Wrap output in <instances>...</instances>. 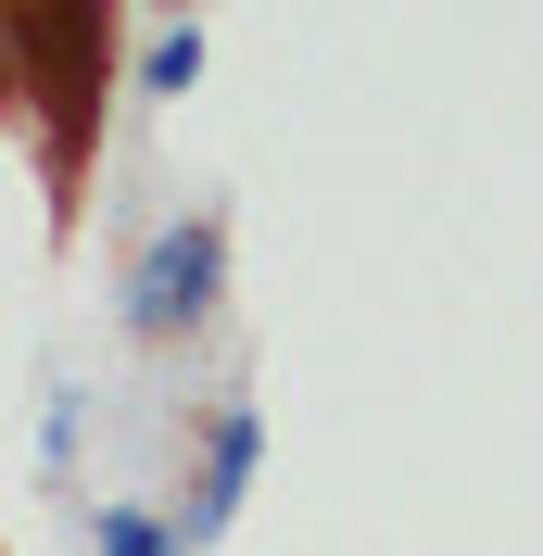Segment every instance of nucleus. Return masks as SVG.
Listing matches in <instances>:
<instances>
[{
	"label": "nucleus",
	"instance_id": "2",
	"mask_svg": "<svg viewBox=\"0 0 543 556\" xmlns=\"http://www.w3.org/2000/svg\"><path fill=\"white\" fill-rule=\"evenodd\" d=\"M253 455H266V417L240 405H215V443H203V493H190V544H215V531L240 519V493H253Z\"/></svg>",
	"mask_w": 543,
	"mask_h": 556
},
{
	"label": "nucleus",
	"instance_id": "4",
	"mask_svg": "<svg viewBox=\"0 0 543 556\" xmlns=\"http://www.w3.org/2000/svg\"><path fill=\"white\" fill-rule=\"evenodd\" d=\"M190 76H203V26H165L152 64H139V89H190Z\"/></svg>",
	"mask_w": 543,
	"mask_h": 556
},
{
	"label": "nucleus",
	"instance_id": "1",
	"mask_svg": "<svg viewBox=\"0 0 543 556\" xmlns=\"http://www.w3.org/2000/svg\"><path fill=\"white\" fill-rule=\"evenodd\" d=\"M215 278H228V228H215V215H177L165 241L127 266V329H139V342H165V329L215 316Z\"/></svg>",
	"mask_w": 543,
	"mask_h": 556
},
{
	"label": "nucleus",
	"instance_id": "3",
	"mask_svg": "<svg viewBox=\"0 0 543 556\" xmlns=\"http://www.w3.org/2000/svg\"><path fill=\"white\" fill-rule=\"evenodd\" d=\"M89 544H102V556H190V531H165L152 506H102V519H89Z\"/></svg>",
	"mask_w": 543,
	"mask_h": 556
}]
</instances>
